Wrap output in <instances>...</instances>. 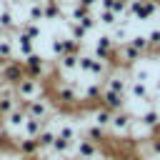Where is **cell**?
Masks as SVG:
<instances>
[{
    "label": "cell",
    "mask_w": 160,
    "mask_h": 160,
    "mask_svg": "<svg viewBox=\"0 0 160 160\" xmlns=\"http://www.w3.org/2000/svg\"><path fill=\"white\" fill-rule=\"evenodd\" d=\"M112 68L102 60H98L92 52H80L78 55V72H82L85 78H95V80H102Z\"/></svg>",
    "instance_id": "1"
},
{
    "label": "cell",
    "mask_w": 160,
    "mask_h": 160,
    "mask_svg": "<svg viewBox=\"0 0 160 160\" xmlns=\"http://www.w3.org/2000/svg\"><path fill=\"white\" fill-rule=\"evenodd\" d=\"M12 90H15L18 102H28V100H35V98L45 95V92H48V82H45V80H35V78L25 75V78L12 88Z\"/></svg>",
    "instance_id": "2"
},
{
    "label": "cell",
    "mask_w": 160,
    "mask_h": 160,
    "mask_svg": "<svg viewBox=\"0 0 160 160\" xmlns=\"http://www.w3.org/2000/svg\"><path fill=\"white\" fill-rule=\"evenodd\" d=\"M135 118H138V115H132L128 108L112 112V120H110V130H108V135H112V138H128L130 130H132Z\"/></svg>",
    "instance_id": "3"
},
{
    "label": "cell",
    "mask_w": 160,
    "mask_h": 160,
    "mask_svg": "<svg viewBox=\"0 0 160 160\" xmlns=\"http://www.w3.org/2000/svg\"><path fill=\"white\" fill-rule=\"evenodd\" d=\"M20 62H22V68H25V75H30V78H35V80H42V78H48V75L52 72V65H48V60H45L40 52H32V55L22 58Z\"/></svg>",
    "instance_id": "4"
},
{
    "label": "cell",
    "mask_w": 160,
    "mask_h": 160,
    "mask_svg": "<svg viewBox=\"0 0 160 160\" xmlns=\"http://www.w3.org/2000/svg\"><path fill=\"white\" fill-rule=\"evenodd\" d=\"M100 150H102V145L92 142V140L85 138V135H78V140H75V158H80V160H90V158H95Z\"/></svg>",
    "instance_id": "5"
},
{
    "label": "cell",
    "mask_w": 160,
    "mask_h": 160,
    "mask_svg": "<svg viewBox=\"0 0 160 160\" xmlns=\"http://www.w3.org/2000/svg\"><path fill=\"white\" fill-rule=\"evenodd\" d=\"M125 100H128V95H118V92H112V90H105V88H102L100 105H102L105 110L118 112V110H122V108H125Z\"/></svg>",
    "instance_id": "6"
},
{
    "label": "cell",
    "mask_w": 160,
    "mask_h": 160,
    "mask_svg": "<svg viewBox=\"0 0 160 160\" xmlns=\"http://www.w3.org/2000/svg\"><path fill=\"white\" fill-rule=\"evenodd\" d=\"M138 120H140L152 135L160 132V110H158V108H145V110L138 115Z\"/></svg>",
    "instance_id": "7"
},
{
    "label": "cell",
    "mask_w": 160,
    "mask_h": 160,
    "mask_svg": "<svg viewBox=\"0 0 160 160\" xmlns=\"http://www.w3.org/2000/svg\"><path fill=\"white\" fill-rule=\"evenodd\" d=\"M110 120H112V112L105 110L102 105L90 108V122H92V125H98V128H102V130H110Z\"/></svg>",
    "instance_id": "8"
},
{
    "label": "cell",
    "mask_w": 160,
    "mask_h": 160,
    "mask_svg": "<svg viewBox=\"0 0 160 160\" xmlns=\"http://www.w3.org/2000/svg\"><path fill=\"white\" fill-rule=\"evenodd\" d=\"M108 35L112 38V42H115V45L128 42V38H130V22H128V20H118V22L108 30Z\"/></svg>",
    "instance_id": "9"
},
{
    "label": "cell",
    "mask_w": 160,
    "mask_h": 160,
    "mask_svg": "<svg viewBox=\"0 0 160 160\" xmlns=\"http://www.w3.org/2000/svg\"><path fill=\"white\" fill-rule=\"evenodd\" d=\"M12 58H15V38L0 30V62H8Z\"/></svg>",
    "instance_id": "10"
},
{
    "label": "cell",
    "mask_w": 160,
    "mask_h": 160,
    "mask_svg": "<svg viewBox=\"0 0 160 160\" xmlns=\"http://www.w3.org/2000/svg\"><path fill=\"white\" fill-rule=\"evenodd\" d=\"M15 50H18L20 60H22V58H28V55H32V52H35V40H30L25 32H20V30H18V35H15Z\"/></svg>",
    "instance_id": "11"
},
{
    "label": "cell",
    "mask_w": 160,
    "mask_h": 160,
    "mask_svg": "<svg viewBox=\"0 0 160 160\" xmlns=\"http://www.w3.org/2000/svg\"><path fill=\"white\" fill-rule=\"evenodd\" d=\"M42 15H45V20H62L65 10H62L60 0H42Z\"/></svg>",
    "instance_id": "12"
},
{
    "label": "cell",
    "mask_w": 160,
    "mask_h": 160,
    "mask_svg": "<svg viewBox=\"0 0 160 160\" xmlns=\"http://www.w3.org/2000/svg\"><path fill=\"white\" fill-rule=\"evenodd\" d=\"M0 30L2 32H15L18 30V18H15V12L8 5L0 10Z\"/></svg>",
    "instance_id": "13"
},
{
    "label": "cell",
    "mask_w": 160,
    "mask_h": 160,
    "mask_svg": "<svg viewBox=\"0 0 160 160\" xmlns=\"http://www.w3.org/2000/svg\"><path fill=\"white\" fill-rule=\"evenodd\" d=\"M45 15H42V2H28L25 5V20L22 22H42Z\"/></svg>",
    "instance_id": "14"
},
{
    "label": "cell",
    "mask_w": 160,
    "mask_h": 160,
    "mask_svg": "<svg viewBox=\"0 0 160 160\" xmlns=\"http://www.w3.org/2000/svg\"><path fill=\"white\" fill-rule=\"evenodd\" d=\"M90 32L80 25V22H75V20H68V38H72V40H78V42H85V38H88Z\"/></svg>",
    "instance_id": "15"
},
{
    "label": "cell",
    "mask_w": 160,
    "mask_h": 160,
    "mask_svg": "<svg viewBox=\"0 0 160 160\" xmlns=\"http://www.w3.org/2000/svg\"><path fill=\"white\" fill-rule=\"evenodd\" d=\"M128 45L130 48H135L140 55H145V52H150V45H148V38L142 35V32H138V35H130L128 38Z\"/></svg>",
    "instance_id": "16"
},
{
    "label": "cell",
    "mask_w": 160,
    "mask_h": 160,
    "mask_svg": "<svg viewBox=\"0 0 160 160\" xmlns=\"http://www.w3.org/2000/svg\"><path fill=\"white\" fill-rule=\"evenodd\" d=\"M95 20H98L100 25H105V28L110 30V28H112V25H115V22L120 20V15H118V12H112V10H102V8H100V12L95 15Z\"/></svg>",
    "instance_id": "17"
},
{
    "label": "cell",
    "mask_w": 160,
    "mask_h": 160,
    "mask_svg": "<svg viewBox=\"0 0 160 160\" xmlns=\"http://www.w3.org/2000/svg\"><path fill=\"white\" fill-rule=\"evenodd\" d=\"M18 30H20V32H25L30 40H38V38L42 35V28H40V22H22Z\"/></svg>",
    "instance_id": "18"
},
{
    "label": "cell",
    "mask_w": 160,
    "mask_h": 160,
    "mask_svg": "<svg viewBox=\"0 0 160 160\" xmlns=\"http://www.w3.org/2000/svg\"><path fill=\"white\" fill-rule=\"evenodd\" d=\"M78 22H80V25H82V28H85L88 32H90V30H95V25H98V20H95V12H92V10H90V12L85 15V18H80Z\"/></svg>",
    "instance_id": "19"
},
{
    "label": "cell",
    "mask_w": 160,
    "mask_h": 160,
    "mask_svg": "<svg viewBox=\"0 0 160 160\" xmlns=\"http://www.w3.org/2000/svg\"><path fill=\"white\" fill-rule=\"evenodd\" d=\"M50 52H52L55 58L62 55V35H55V38L50 40Z\"/></svg>",
    "instance_id": "20"
},
{
    "label": "cell",
    "mask_w": 160,
    "mask_h": 160,
    "mask_svg": "<svg viewBox=\"0 0 160 160\" xmlns=\"http://www.w3.org/2000/svg\"><path fill=\"white\" fill-rule=\"evenodd\" d=\"M75 2H78V5H82V8H88V10H92L100 0H75Z\"/></svg>",
    "instance_id": "21"
},
{
    "label": "cell",
    "mask_w": 160,
    "mask_h": 160,
    "mask_svg": "<svg viewBox=\"0 0 160 160\" xmlns=\"http://www.w3.org/2000/svg\"><path fill=\"white\" fill-rule=\"evenodd\" d=\"M152 95H155V98H160V78L155 80V90H152Z\"/></svg>",
    "instance_id": "22"
},
{
    "label": "cell",
    "mask_w": 160,
    "mask_h": 160,
    "mask_svg": "<svg viewBox=\"0 0 160 160\" xmlns=\"http://www.w3.org/2000/svg\"><path fill=\"white\" fill-rule=\"evenodd\" d=\"M70 2H75V0H70Z\"/></svg>",
    "instance_id": "23"
},
{
    "label": "cell",
    "mask_w": 160,
    "mask_h": 160,
    "mask_svg": "<svg viewBox=\"0 0 160 160\" xmlns=\"http://www.w3.org/2000/svg\"><path fill=\"white\" fill-rule=\"evenodd\" d=\"M158 135H160V132H158Z\"/></svg>",
    "instance_id": "24"
}]
</instances>
